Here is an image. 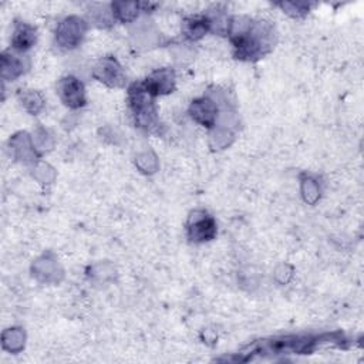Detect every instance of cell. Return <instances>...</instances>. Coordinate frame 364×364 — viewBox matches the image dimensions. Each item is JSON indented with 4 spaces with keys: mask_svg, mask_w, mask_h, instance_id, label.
Segmentation results:
<instances>
[{
    "mask_svg": "<svg viewBox=\"0 0 364 364\" xmlns=\"http://www.w3.org/2000/svg\"><path fill=\"white\" fill-rule=\"evenodd\" d=\"M130 107L135 117V123L147 130L157 125V110L154 105V96L148 92L144 83H135L128 93Z\"/></svg>",
    "mask_w": 364,
    "mask_h": 364,
    "instance_id": "obj_1",
    "label": "cell"
},
{
    "mask_svg": "<svg viewBox=\"0 0 364 364\" xmlns=\"http://www.w3.org/2000/svg\"><path fill=\"white\" fill-rule=\"evenodd\" d=\"M84 33H86V23L74 16L67 17L55 31V42L63 49H74L80 44Z\"/></svg>",
    "mask_w": 364,
    "mask_h": 364,
    "instance_id": "obj_2",
    "label": "cell"
},
{
    "mask_svg": "<svg viewBox=\"0 0 364 364\" xmlns=\"http://www.w3.org/2000/svg\"><path fill=\"white\" fill-rule=\"evenodd\" d=\"M216 235V223L212 216L202 211L191 214L188 220V236L192 242H207Z\"/></svg>",
    "mask_w": 364,
    "mask_h": 364,
    "instance_id": "obj_3",
    "label": "cell"
},
{
    "mask_svg": "<svg viewBox=\"0 0 364 364\" xmlns=\"http://www.w3.org/2000/svg\"><path fill=\"white\" fill-rule=\"evenodd\" d=\"M58 94L62 101L70 108H78L86 104V93L84 86L76 77H64L58 84Z\"/></svg>",
    "mask_w": 364,
    "mask_h": 364,
    "instance_id": "obj_4",
    "label": "cell"
},
{
    "mask_svg": "<svg viewBox=\"0 0 364 364\" xmlns=\"http://www.w3.org/2000/svg\"><path fill=\"white\" fill-rule=\"evenodd\" d=\"M94 77L110 87H121L125 83V74L113 58H105L94 69Z\"/></svg>",
    "mask_w": 364,
    "mask_h": 364,
    "instance_id": "obj_5",
    "label": "cell"
},
{
    "mask_svg": "<svg viewBox=\"0 0 364 364\" xmlns=\"http://www.w3.org/2000/svg\"><path fill=\"white\" fill-rule=\"evenodd\" d=\"M174 83H175V77L174 73L168 69L159 70L153 73L146 81V87L148 89V92L155 97L159 94H168L171 93L174 89Z\"/></svg>",
    "mask_w": 364,
    "mask_h": 364,
    "instance_id": "obj_6",
    "label": "cell"
},
{
    "mask_svg": "<svg viewBox=\"0 0 364 364\" xmlns=\"http://www.w3.org/2000/svg\"><path fill=\"white\" fill-rule=\"evenodd\" d=\"M191 117L205 127L215 125L216 121V105L209 98L195 100L189 108Z\"/></svg>",
    "mask_w": 364,
    "mask_h": 364,
    "instance_id": "obj_7",
    "label": "cell"
},
{
    "mask_svg": "<svg viewBox=\"0 0 364 364\" xmlns=\"http://www.w3.org/2000/svg\"><path fill=\"white\" fill-rule=\"evenodd\" d=\"M36 43V29L24 21L16 23L12 36V44L17 51L29 50Z\"/></svg>",
    "mask_w": 364,
    "mask_h": 364,
    "instance_id": "obj_8",
    "label": "cell"
},
{
    "mask_svg": "<svg viewBox=\"0 0 364 364\" xmlns=\"http://www.w3.org/2000/svg\"><path fill=\"white\" fill-rule=\"evenodd\" d=\"M209 29V20L207 17H189L184 21L182 27L185 37L189 40L201 39Z\"/></svg>",
    "mask_w": 364,
    "mask_h": 364,
    "instance_id": "obj_9",
    "label": "cell"
},
{
    "mask_svg": "<svg viewBox=\"0 0 364 364\" xmlns=\"http://www.w3.org/2000/svg\"><path fill=\"white\" fill-rule=\"evenodd\" d=\"M2 69H3L2 70L3 77L13 80V78L19 77L20 74H23L24 63L19 58V55H16V54H13L10 51H6L2 55Z\"/></svg>",
    "mask_w": 364,
    "mask_h": 364,
    "instance_id": "obj_10",
    "label": "cell"
},
{
    "mask_svg": "<svg viewBox=\"0 0 364 364\" xmlns=\"http://www.w3.org/2000/svg\"><path fill=\"white\" fill-rule=\"evenodd\" d=\"M139 5L138 3H113V13L121 21H131L138 16Z\"/></svg>",
    "mask_w": 364,
    "mask_h": 364,
    "instance_id": "obj_11",
    "label": "cell"
},
{
    "mask_svg": "<svg viewBox=\"0 0 364 364\" xmlns=\"http://www.w3.org/2000/svg\"><path fill=\"white\" fill-rule=\"evenodd\" d=\"M23 103H24V107H26L27 110H29L31 113H33V114L39 113V111H40L42 107H43V100H42V97H40L37 93H33V92L24 94Z\"/></svg>",
    "mask_w": 364,
    "mask_h": 364,
    "instance_id": "obj_12",
    "label": "cell"
}]
</instances>
